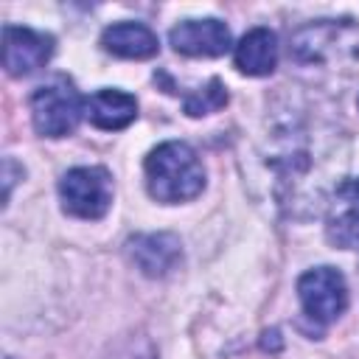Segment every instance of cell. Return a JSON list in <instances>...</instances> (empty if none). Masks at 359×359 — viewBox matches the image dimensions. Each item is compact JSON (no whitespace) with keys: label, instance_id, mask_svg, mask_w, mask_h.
Masks as SVG:
<instances>
[{"label":"cell","instance_id":"1","mask_svg":"<svg viewBox=\"0 0 359 359\" xmlns=\"http://www.w3.org/2000/svg\"><path fill=\"white\" fill-rule=\"evenodd\" d=\"M149 196L163 205L188 202L205 188V165L199 154L182 140H165L154 146L143 163Z\"/></svg>","mask_w":359,"mask_h":359},{"label":"cell","instance_id":"2","mask_svg":"<svg viewBox=\"0 0 359 359\" xmlns=\"http://www.w3.org/2000/svg\"><path fill=\"white\" fill-rule=\"evenodd\" d=\"M87 115V98L73 87L70 79L56 76L31 95V121L42 137H67Z\"/></svg>","mask_w":359,"mask_h":359},{"label":"cell","instance_id":"3","mask_svg":"<svg viewBox=\"0 0 359 359\" xmlns=\"http://www.w3.org/2000/svg\"><path fill=\"white\" fill-rule=\"evenodd\" d=\"M59 199L67 216L95 222L112 205V177L101 165H76L59 180Z\"/></svg>","mask_w":359,"mask_h":359},{"label":"cell","instance_id":"4","mask_svg":"<svg viewBox=\"0 0 359 359\" xmlns=\"http://www.w3.org/2000/svg\"><path fill=\"white\" fill-rule=\"evenodd\" d=\"M297 297H300L303 314L311 323L328 325L339 320L348 309V283L339 269L314 266L297 278Z\"/></svg>","mask_w":359,"mask_h":359},{"label":"cell","instance_id":"5","mask_svg":"<svg viewBox=\"0 0 359 359\" xmlns=\"http://www.w3.org/2000/svg\"><path fill=\"white\" fill-rule=\"evenodd\" d=\"M53 56V36L45 31H34L28 25H6L3 28V67L8 76H31L45 67Z\"/></svg>","mask_w":359,"mask_h":359},{"label":"cell","instance_id":"6","mask_svg":"<svg viewBox=\"0 0 359 359\" xmlns=\"http://www.w3.org/2000/svg\"><path fill=\"white\" fill-rule=\"evenodd\" d=\"M132 264L146 278H165L182 261V241L174 233H137L126 241Z\"/></svg>","mask_w":359,"mask_h":359},{"label":"cell","instance_id":"7","mask_svg":"<svg viewBox=\"0 0 359 359\" xmlns=\"http://www.w3.org/2000/svg\"><path fill=\"white\" fill-rule=\"evenodd\" d=\"M168 42L182 56H224L230 50V28L222 20H182L171 28Z\"/></svg>","mask_w":359,"mask_h":359},{"label":"cell","instance_id":"8","mask_svg":"<svg viewBox=\"0 0 359 359\" xmlns=\"http://www.w3.org/2000/svg\"><path fill=\"white\" fill-rule=\"evenodd\" d=\"M334 202L328 238L342 250H359V177L342 180L334 191Z\"/></svg>","mask_w":359,"mask_h":359},{"label":"cell","instance_id":"9","mask_svg":"<svg viewBox=\"0 0 359 359\" xmlns=\"http://www.w3.org/2000/svg\"><path fill=\"white\" fill-rule=\"evenodd\" d=\"M87 118L104 132L126 129L137 118V98L118 87H104L87 98Z\"/></svg>","mask_w":359,"mask_h":359},{"label":"cell","instance_id":"10","mask_svg":"<svg viewBox=\"0 0 359 359\" xmlns=\"http://www.w3.org/2000/svg\"><path fill=\"white\" fill-rule=\"evenodd\" d=\"M233 62L244 76H269L278 67V36L275 31L258 25L250 28L236 50H233Z\"/></svg>","mask_w":359,"mask_h":359},{"label":"cell","instance_id":"11","mask_svg":"<svg viewBox=\"0 0 359 359\" xmlns=\"http://www.w3.org/2000/svg\"><path fill=\"white\" fill-rule=\"evenodd\" d=\"M101 48L118 59H151L160 50L157 34L143 22H115L104 28Z\"/></svg>","mask_w":359,"mask_h":359},{"label":"cell","instance_id":"12","mask_svg":"<svg viewBox=\"0 0 359 359\" xmlns=\"http://www.w3.org/2000/svg\"><path fill=\"white\" fill-rule=\"evenodd\" d=\"M224 104H227V87L222 84V79L213 76V79H208V84H202V87H196L194 93L185 95L182 109L191 118H202V115L219 112Z\"/></svg>","mask_w":359,"mask_h":359},{"label":"cell","instance_id":"13","mask_svg":"<svg viewBox=\"0 0 359 359\" xmlns=\"http://www.w3.org/2000/svg\"><path fill=\"white\" fill-rule=\"evenodd\" d=\"M14 174H22V168L11 160V157H6L3 160V202H8V196H11V188H14Z\"/></svg>","mask_w":359,"mask_h":359},{"label":"cell","instance_id":"14","mask_svg":"<svg viewBox=\"0 0 359 359\" xmlns=\"http://www.w3.org/2000/svg\"><path fill=\"white\" fill-rule=\"evenodd\" d=\"M261 348H264V351H272V353H278V351L283 348L280 331H278V328H272V331H264V337H261Z\"/></svg>","mask_w":359,"mask_h":359},{"label":"cell","instance_id":"15","mask_svg":"<svg viewBox=\"0 0 359 359\" xmlns=\"http://www.w3.org/2000/svg\"><path fill=\"white\" fill-rule=\"evenodd\" d=\"M356 107H359V101H356Z\"/></svg>","mask_w":359,"mask_h":359}]
</instances>
